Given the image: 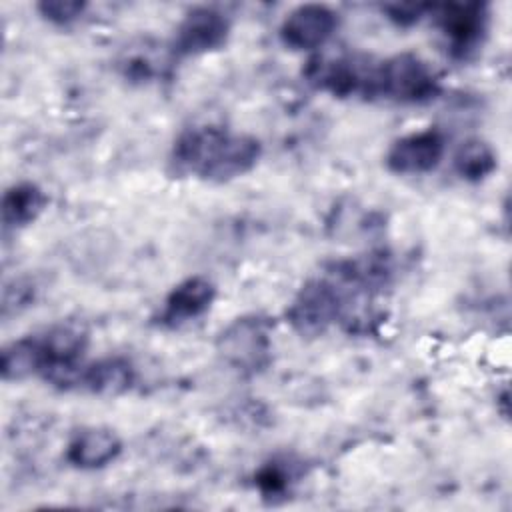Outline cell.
<instances>
[{"instance_id": "e0dca14e", "label": "cell", "mask_w": 512, "mask_h": 512, "mask_svg": "<svg viewBox=\"0 0 512 512\" xmlns=\"http://www.w3.org/2000/svg\"><path fill=\"white\" fill-rule=\"evenodd\" d=\"M86 6L88 4L82 0H42L36 4V10L54 26H70L82 18Z\"/></svg>"}, {"instance_id": "3957f363", "label": "cell", "mask_w": 512, "mask_h": 512, "mask_svg": "<svg viewBox=\"0 0 512 512\" xmlns=\"http://www.w3.org/2000/svg\"><path fill=\"white\" fill-rule=\"evenodd\" d=\"M216 350L234 370L260 372L270 362V324L260 316L236 318L218 334Z\"/></svg>"}, {"instance_id": "9a60e30c", "label": "cell", "mask_w": 512, "mask_h": 512, "mask_svg": "<svg viewBox=\"0 0 512 512\" xmlns=\"http://www.w3.org/2000/svg\"><path fill=\"white\" fill-rule=\"evenodd\" d=\"M454 170L462 180L468 182H480L488 178L496 166H498V156L494 148L482 140V138H468L458 146L452 158Z\"/></svg>"}, {"instance_id": "8fae6325", "label": "cell", "mask_w": 512, "mask_h": 512, "mask_svg": "<svg viewBox=\"0 0 512 512\" xmlns=\"http://www.w3.org/2000/svg\"><path fill=\"white\" fill-rule=\"evenodd\" d=\"M122 452L120 436L106 426H84L66 444V462L78 470H98L112 464Z\"/></svg>"}, {"instance_id": "5b68a950", "label": "cell", "mask_w": 512, "mask_h": 512, "mask_svg": "<svg viewBox=\"0 0 512 512\" xmlns=\"http://www.w3.org/2000/svg\"><path fill=\"white\" fill-rule=\"evenodd\" d=\"M380 96L420 104L432 100L440 92V82L434 70L416 54L402 52L380 62Z\"/></svg>"}, {"instance_id": "277c9868", "label": "cell", "mask_w": 512, "mask_h": 512, "mask_svg": "<svg viewBox=\"0 0 512 512\" xmlns=\"http://www.w3.org/2000/svg\"><path fill=\"white\" fill-rule=\"evenodd\" d=\"M340 290L326 274L308 280L286 308V322L302 338L324 334L338 320Z\"/></svg>"}, {"instance_id": "2e32d148", "label": "cell", "mask_w": 512, "mask_h": 512, "mask_svg": "<svg viewBox=\"0 0 512 512\" xmlns=\"http://www.w3.org/2000/svg\"><path fill=\"white\" fill-rule=\"evenodd\" d=\"M292 482V470L290 466H286V462H278V460H270L266 464H262L256 474H254V484L258 486V490L264 496H280L288 490Z\"/></svg>"}, {"instance_id": "4fadbf2b", "label": "cell", "mask_w": 512, "mask_h": 512, "mask_svg": "<svg viewBox=\"0 0 512 512\" xmlns=\"http://www.w3.org/2000/svg\"><path fill=\"white\" fill-rule=\"evenodd\" d=\"M48 196L36 182H18L2 196V224L6 230H20L38 220L46 210Z\"/></svg>"}, {"instance_id": "6da1fadb", "label": "cell", "mask_w": 512, "mask_h": 512, "mask_svg": "<svg viewBox=\"0 0 512 512\" xmlns=\"http://www.w3.org/2000/svg\"><path fill=\"white\" fill-rule=\"evenodd\" d=\"M262 156V144L250 134H232L218 126H194L180 132L170 152L174 174H194L208 182H228L250 172Z\"/></svg>"}, {"instance_id": "52a82bcc", "label": "cell", "mask_w": 512, "mask_h": 512, "mask_svg": "<svg viewBox=\"0 0 512 512\" xmlns=\"http://www.w3.org/2000/svg\"><path fill=\"white\" fill-rule=\"evenodd\" d=\"M230 34V20L212 6H198L186 12L172 38L174 56H200L222 48Z\"/></svg>"}, {"instance_id": "ba28073f", "label": "cell", "mask_w": 512, "mask_h": 512, "mask_svg": "<svg viewBox=\"0 0 512 512\" xmlns=\"http://www.w3.org/2000/svg\"><path fill=\"white\" fill-rule=\"evenodd\" d=\"M446 152V136L438 128H424L396 138L386 152V166L394 174L414 176L434 170Z\"/></svg>"}, {"instance_id": "d6986e66", "label": "cell", "mask_w": 512, "mask_h": 512, "mask_svg": "<svg viewBox=\"0 0 512 512\" xmlns=\"http://www.w3.org/2000/svg\"><path fill=\"white\" fill-rule=\"evenodd\" d=\"M426 8H428V6H420V4H418V6H416V4H390V6H384L388 18H390L392 22H396L398 26L416 24V22L422 18V14H424Z\"/></svg>"}, {"instance_id": "5bb4252c", "label": "cell", "mask_w": 512, "mask_h": 512, "mask_svg": "<svg viewBox=\"0 0 512 512\" xmlns=\"http://www.w3.org/2000/svg\"><path fill=\"white\" fill-rule=\"evenodd\" d=\"M44 368V350L38 334L22 336L2 348L0 372L4 382H20L30 376H40Z\"/></svg>"}, {"instance_id": "ac0fdd59", "label": "cell", "mask_w": 512, "mask_h": 512, "mask_svg": "<svg viewBox=\"0 0 512 512\" xmlns=\"http://www.w3.org/2000/svg\"><path fill=\"white\" fill-rule=\"evenodd\" d=\"M34 298L32 284H26L24 280H14L12 284L4 286V300H2V314L8 316L10 310L18 312L22 306H28V302Z\"/></svg>"}, {"instance_id": "7a4b0ae2", "label": "cell", "mask_w": 512, "mask_h": 512, "mask_svg": "<svg viewBox=\"0 0 512 512\" xmlns=\"http://www.w3.org/2000/svg\"><path fill=\"white\" fill-rule=\"evenodd\" d=\"M304 78L318 90L338 98L380 96V62L368 56H312L304 66Z\"/></svg>"}, {"instance_id": "8992f818", "label": "cell", "mask_w": 512, "mask_h": 512, "mask_svg": "<svg viewBox=\"0 0 512 512\" xmlns=\"http://www.w3.org/2000/svg\"><path fill=\"white\" fill-rule=\"evenodd\" d=\"M430 10L452 56L466 58L482 44L488 26V12L484 4L450 2L432 6Z\"/></svg>"}, {"instance_id": "30bf717a", "label": "cell", "mask_w": 512, "mask_h": 512, "mask_svg": "<svg viewBox=\"0 0 512 512\" xmlns=\"http://www.w3.org/2000/svg\"><path fill=\"white\" fill-rule=\"evenodd\" d=\"M216 300V286L206 276H190L178 282L166 296L158 314V324L164 328H178L190 320L200 318Z\"/></svg>"}, {"instance_id": "9c48e42d", "label": "cell", "mask_w": 512, "mask_h": 512, "mask_svg": "<svg viewBox=\"0 0 512 512\" xmlns=\"http://www.w3.org/2000/svg\"><path fill=\"white\" fill-rule=\"evenodd\" d=\"M338 26V14L326 4H300L280 24V40L290 50L322 48Z\"/></svg>"}, {"instance_id": "7c38bea8", "label": "cell", "mask_w": 512, "mask_h": 512, "mask_svg": "<svg viewBox=\"0 0 512 512\" xmlns=\"http://www.w3.org/2000/svg\"><path fill=\"white\" fill-rule=\"evenodd\" d=\"M136 382V368L126 356H104L94 362H84L78 390L96 396H120Z\"/></svg>"}]
</instances>
